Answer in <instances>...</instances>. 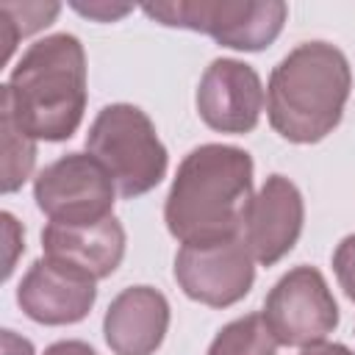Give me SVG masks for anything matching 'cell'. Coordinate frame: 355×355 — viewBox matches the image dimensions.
<instances>
[{"label": "cell", "instance_id": "cell-14", "mask_svg": "<svg viewBox=\"0 0 355 355\" xmlns=\"http://www.w3.org/2000/svg\"><path fill=\"white\" fill-rule=\"evenodd\" d=\"M275 349L277 338L272 336L263 313H247L214 336L208 355H275Z\"/></svg>", "mask_w": 355, "mask_h": 355}, {"label": "cell", "instance_id": "cell-3", "mask_svg": "<svg viewBox=\"0 0 355 355\" xmlns=\"http://www.w3.org/2000/svg\"><path fill=\"white\" fill-rule=\"evenodd\" d=\"M349 89L352 69L347 55L330 42H302L269 75V125L294 144L322 141L341 122Z\"/></svg>", "mask_w": 355, "mask_h": 355}, {"label": "cell", "instance_id": "cell-10", "mask_svg": "<svg viewBox=\"0 0 355 355\" xmlns=\"http://www.w3.org/2000/svg\"><path fill=\"white\" fill-rule=\"evenodd\" d=\"M197 111L219 133H250L263 111L258 72L236 58L211 61L197 86Z\"/></svg>", "mask_w": 355, "mask_h": 355}, {"label": "cell", "instance_id": "cell-1", "mask_svg": "<svg viewBox=\"0 0 355 355\" xmlns=\"http://www.w3.org/2000/svg\"><path fill=\"white\" fill-rule=\"evenodd\" d=\"M252 197L250 153L230 144H200L175 172L164 222L180 244L236 239L244 230Z\"/></svg>", "mask_w": 355, "mask_h": 355}, {"label": "cell", "instance_id": "cell-13", "mask_svg": "<svg viewBox=\"0 0 355 355\" xmlns=\"http://www.w3.org/2000/svg\"><path fill=\"white\" fill-rule=\"evenodd\" d=\"M44 255L64 261L94 280H103L116 272L125 255V227L116 216H108L97 225H55L50 222L42 230Z\"/></svg>", "mask_w": 355, "mask_h": 355}, {"label": "cell", "instance_id": "cell-11", "mask_svg": "<svg viewBox=\"0 0 355 355\" xmlns=\"http://www.w3.org/2000/svg\"><path fill=\"white\" fill-rule=\"evenodd\" d=\"M302 222L305 202L300 189L283 175H269L247 208L241 239L261 266H275L294 250Z\"/></svg>", "mask_w": 355, "mask_h": 355}, {"label": "cell", "instance_id": "cell-5", "mask_svg": "<svg viewBox=\"0 0 355 355\" xmlns=\"http://www.w3.org/2000/svg\"><path fill=\"white\" fill-rule=\"evenodd\" d=\"M144 14L169 28L205 33L222 47L255 53L280 36L288 6L280 0H178L147 3Z\"/></svg>", "mask_w": 355, "mask_h": 355}, {"label": "cell", "instance_id": "cell-15", "mask_svg": "<svg viewBox=\"0 0 355 355\" xmlns=\"http://www.w3.org/2000/svg\"><path fill=\"white\" fill-rule=\"evenodd\" d=\"M0 130H3V194H11L33 172L36 139H31L6 111H0Z\"/></svg>", "mask_w": 355, "mask_h": 355}, {"label": "cell", "instance_id": "cell-7", "mask_svg": "<svg viewBox=\"0 0 355 355\" xmlns=\"http://www.w3.org/2000/svg\"><path fill=\"white\" fill-rule=\"evenodd\" d=\"M263 319L283 347H313L322 344L338 327V305L324 280L313 266L288 269L266 294Z\"/></svg>", "mask_w": 355, "mask_h": 355}, {"label": "cell", "instance_id": "cell-4", "mask_svg": "<svg viewBox=\"0 0 355 355\" xmlns=\"http://www.w3.org/2000/svg\"><path fill=\"white\" fill-rule=\"evenodd\" d=\"M86 153L108 169L116 191L128 200L153 191L169 164L153 119L130 103L100 108L86 133Z\"/></svg>", "mask_w": 355, "mask_h": 355}, {"label": "cell", "instance_id": "cell-17", "mask_svg": "<svg viewBox=\"0 0 355 355\" xmlns=\"http://www.w3.org/2000/svg\"><path fill=\"white\" fill-rule=\"evenodd\" d=\"M333 272L338 277V286L344 294L355 302V233L344 236L333 252Z\"/></svg>", "mask_w": 355, "mask_h": 355}, {"label": "cell", "instance_id": "cell-2", "mask_svg": "<svg viewBox=\"0 0 355 355\" xmlns=\"http://www.w3.org/2000/svg\"><path fill=\"white\" fill-rule=\"evenodd\" d=\"M0 111L31 139H69L86 111V53L78 36L53 33L33 42L11 69Z\"/></svg>", "mask_w": 355, "mask_h": 355}, {"label": "cell", "instance_id": "cell-16", "mask_svg": "<svg viewBox=\"0 0 355 355\" xmlns=\"http://www.w3.org/2000/svg\"><path fill=\"white\" fill-rule=\"evenodd\" d=\"M61 11L58 3H0V33L6 47V61L14 50V44L42 28H47L55 14Z\"/></svg>", "mask_w": 355, "mask_h": 355}, {"label": "cell", "instance_id": "cell-22", "mask_svg": "<svg viewBox=\"0 0 355 355\" xmlns=\"http://www.w3.org/2000/svg\"><path fill=\"white\" fill-rule=\"evenodd\" d=\"M300 355H355V352L349 347H344V344H327V341H322V344L305 347Z\"/></svg>", "mask_w": 355, "mask_h": 355}, {"label": "cell", "instance_id": "cell-20", "mask_svg": "<svg viewBox=\"0 0 355 355\" xmlns=\"http://www.w3.org/2000/svg\"><path fill=\"white\" fill-rule=\"evenodd\" d=\"M3 355H33V344L14 330H3Z\"/></svg>", "mask_w": 355, "mask_h": 355}, {"label": "cell", "instance_id": "cell-18", "mask_svg": "<svg viewBox=\"0 0 355 355\" xmlns=\"http://www.w3.org/2000/svg\"><path fill=\"white\" fill-rule=\"evenodd\" d=\"M3 236H6V269H3V277H11L14 272V261H17V252L22 250V227L17 225V219L3 211Z\"/></svg>", "mask_w": 355, "mask_h": 355}, {"label": "cell", "instance_id": "cell-9", "mask_svg": "<svg viewBox=\"0 0 355 355\" xmlns=\"http://www.w3.org/2000/svg\"><path fill=\"white\" fill-rule=\"evenodd\" d=\"M94 283L86 272L44 255L25 272L17 288V305L39 324H75L86 319L97 300Z\"/></svg>", "mask_w": 355, "mask_h": 355}, {"label": "cell", "instance_id": "cell-21", "mask_svg": "<svg viewBox=\"0 0 355 355\" xmlns=\"http://www.w3.org/2000/svg\"><path fill=\"white\" fill-rule=\"evenodd\" d=\"M44 355H97L86 341H55L44 349Z\"/></svg>", "mask_w": 355, "mask_h": 355}, {"label": "cell", "instance_id": "cell-6", "mask_svg": "<svg viewBox=\"0 0 355 355\" xmlns=\"http://www.w3.org/2000/svg\"><path fill=\"white\" fill-rule=\"evenodd\" d=\"M114 197L108 169L89 153H67L33 180V200L55 225H97L114 216Z\"/></svg>", "mask_w": 355, "mask_h": 355}, {"label": "cell", "instance_id": "cell-19", "mask_svg": "<svg viewBox=\"0 0 355 355\" xmlns=\"http://www.w3.org/2000/svg\"><path fill=\"white\" fill-rule=\"evenodd\" d=\"M72 8L86 14V17H92V19H100V22H114V19H119V17H125L130 11V6H111V3H89V6L72 3Z\"/></svg>", "mask_w": 355, "mask_h": 355}, {"label": "cell", "instance_id": "cell-8", "mask_svg": "<svg viewBox=\"0 0 355 355\" xmlns=\"http://www.w3.org/2000/svg\"><path fill=\"white\" fill-rule=\"evenodd\" d=\"M255 258L244 239L183 244L175 255V280L183 294L208 308H227L244 300L255 280Z\"/></svg>", "mask_w": 355, "mask_h": 355}, {"label": "cell", "instance_id": "cell-12", "mask_svg": "<svg viewBox=\"0 0 355 355\" xmlns=\"http://www.w3.org/2000/svg\"><path fill=\"white\" fill-rule=\"evenodd\" d=\"M169 330V302L153 286L122 288L103 319L105 344L114 355H153Z\"/></svg>", "mask_w": 355, "mask_h": 355}]
</instances>
